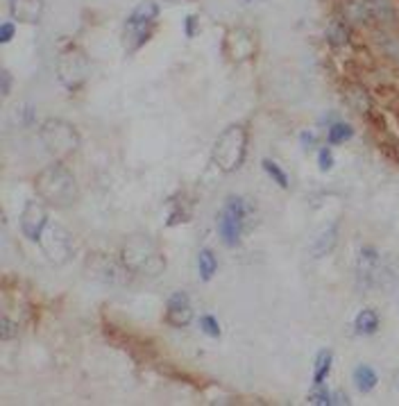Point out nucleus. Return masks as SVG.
Masks as SVG:
<instances>
[{"instance_id":"1","label":"nucleus","mask_w":399,"mask_h":406,"mask_svg":"<svg viewBox=\"0 0 399 406\" xmlns=\"http://www.w3.org/2000/svg\"><path fill=\"white\" fill-rule=\"evenodd\" d=\"M37 195L41 198L48 207L54 209H66L73 207L80 200V186L77 179L61 161H54L45 166L34 179Z\"/></svg>"},{"instance_id":"2","label":"nucleus","mask_w":399,"mask_h":406,"mask_svg":"<svg viewBox=\"0 0 399 406\" xmlns=\"http://www.w3.org/2000/svg\"><path fill=\"white\" fill-rule=\"evenodd\" d=\"M121 261L127 265L130 272L145 277H156L166 270V256L150 236H132L121 250Z\"/></svg>"},{"instance_id":"3","label":"nucleus","mask_w":399,"mask_h":406,"mask_svg":"<svg viewBox=\"0 0 399 406\" xmlns=\"http://www.w3.org/2000/svg\"><path fill=\"white\" fill-rule=\"evenodd\" d=\"M245 154H247V130L243 125H229L216 139L214 150H211V161L223 173H234V170L243 166Z\"/></svg>"},{"instance_id":"4","label":"nucleus","mask_w":399,"mask_h":406,"mask_svg":"<svg viewBox=\"0 0 399 406\" xmlns=\"http://www.w3.org/2000/svg\"><path fill=\"white\" fill-rule=\"evenodd\" d=\"M39 139L45 145L54 159H64L68 154H73L80 148V134L70 123L61 119H48L41 130H39Z\"/></svg>"},{"instance_id":"5","label":"nucleus","mask_w":399,"mask_h":406,"mask_svg":"<svg viewBox=\"0 0 399 406\" xmlns=\"http://www.w3.org/2000/svg\"><path fill=\"white\" fill-rule=\"evenodd\" d=\"M245 216H247V205L243 202V198L229 195L225 200L221 216H218V234H221V241L227 247H236L241 243Z\"/></svg>"},{"instance_id":"6","label":"nucleus","mask_w":399,"mask_h":406,"mask_svg":"<svg viewBox=\"0 0 399 406\" xmlns=\"http://www.w3.org/2000/svg\"><path fill=\"white\" fill-rule=\"evenodd\" d=\"M156 17H159V5L154 0H143L134 7L125 23V43H130V50H136L141 43L147 41Z\"/></svg>"},{"instance_id":"7","label":"nucleus","mask_w":399,"mask_h":406,"mask_svg":"<svg viewBox=\"0 0 399 406\" xmlns=\"http://www.w3.org/2000/svg\"><path fill=\"white\" fill-rule=\"evenodd\" d=\"M39 245H41L43 254L48 256V261L52 263H66L70 259V234L57 223H48L45 230L39 238Z\"/></svg>"},{"instance_id":"8","label":"nucleus","mask_w":399,"mask_h":406,"mask_svg":"<svg viewBox=\"0 0 399 406\" xmlns=\"http://www.w3.org/2000/svg\"><path fill=\"white\" fill-rule=\"evenodd\" d=\"M223 50L227 54V59L236 61V64L247 61V59H252L256 52V37L252 30H247V28H232L229 32L225 34Z\"/></svg>"},{"instance_id":"9","label":"nucleus","mask_w":399,"mask_h":406,"mask_svg":"<svg viewBox=\"0 0 399 406\" xmlns=\"http://www.w3.org/2000/svg\"><path fill=\"white\" fill-rule=\"evenodd\" d=\"M89 73V61L84 57L82 50L70 48L61 52L59 57V80L66 84L68 89H77L80 84L87 80Z\"/></svg>"},{"instance_id":"10","label":"nucleus","mask_w":399,"mask_h":406,"mask_svg":"<svg viewBox=\"0 0 399 406\" xmlns=\"http://www.w3.org/2000/svg\"><path fill=\"white\" fill-rule=\"evenodd\" d=\"M45 225H48V209H45V202L43 200H28L25 207H23V212H21L23 236L30 238V241H37L39 243Z\"/></svg>"},{"instance_id":"11","label":"nucleus","mask_w":399,"mask_h":406,"mask_svg":"<svg viewBox=\"0 0 399 406\" xmlns=\"http://www.w3.org/2000/svg\"><path fill=\"white\" fill-rule=\"evenodd\" d=\"M87 268H89V275H93L96 279H100V282L105 284H112V286H119V284H125L130 279V268L125 265L123 261H114V259H107V256L98 254L93 256V259L87 261Z\"/></svg>"},{"instance_id":"12","label":"nucleus","mask_w":399,"mask_h":406,"mask_svg":"<svg viewBox=\"0 0 399 406\" xmlns=\"http://www.w3.org/2000/svg\"><path fill=\"white\" fill-rule=\"evenodd\" d=\"M345 14L356 23H367V21H386L393 17V10L386 0H347Z\"/></svg>"},{"instance_id":"13","label":"nucleus","mask_w":399,"mask_h":406,"mask_svg":"<svg viewBox=\"0 0 399 406\" xmlns=\"http://www.w3.org/2000/svg\"><path fill=\"white\" fill-rule=\"evenodd\" d=\"M193 320V309H191V300L186 293H173L168 298L166 304V323L170 327H186Z\"/></svg>"},{"instance_id":"14","label":"nucleus","mask_w":399,"mask_h":406,"mask_svg":"<svg viewBox=\"0 0 399 406\" xmlns=\"http://www.w3.org/2000/svg\"><path fill=\"white\" fill-rule=\"evenodd\" d=\"M358 279L365 286H377L381 282V256L374 247H363L358 252Z\"/></svg>"},{"instance_id":"15","label":"nucleus","mask_w":399,"mask_h":406,"mask_svg":"<svg viewBox=\"0 0 399 406\" xmlns=\"http://www.w3.org/2000/svg\"><path fill=\"white\" fill-rule=\"evenodd\" d=\"M10 14L19 23L37 26L43 17V0H10Z\"/></svg>"},{"instance_id":"16","label":"nucleus","mask_w":399,"mask_h":406,"mask_svg":"<svg viewBox=\"0 0 399 406\" xmlns=\"http://www.w3.org/2000/svg\"><path fill=\"white\" fill-rule=\"evenodd\" d=\"M336 241H338V225H329L327 230L320 232V236L313 241V245H311V254L316 256V259H320V256H325V254H329L334 245H336Z\"/></svg>"},{"instance_id":"17","label":"nucleus","mask_w":399,"mask_h":406,"mask_svg":"<svg viewBox=\"0 0 399 406\" xmlns=\"http://www.w3.org/2000/svg\"><path fill=\"white\" fill-rule=\"evenodd\" d=\"M331 361H334V354L331 349H320L318 356H316V365H313V384H323L327 379V374L331 372Z\"/></svg>"},{"instance_id":"18","label":"nucleus","mask_w":399,"mask_h":406,"mask_svg":"<svg viewBox=\"0 0 399 406\" xmlns=\"http://www.w3.org/2000/svg\"><path fill=\"white\" fill-rule=\"evenodd\" d=\"M354 327H356V334H363V336L374 334V332L379 329V316H377V311H372V309H363L361 314L356 316Z\"/></svg>"},{"instance_id":"19","label":"nucleus","mask_w":399,"mask_h":406,"mask_svg":"<svg viewBox=\"0 0 399 406\" xmlns=\"http://www.w3.org/2000/svg\"><path fill=\"white\" fill-rule=\"evenodd\" d=\"M377 372H374L370 365H358L354 370V386L361 390V393H370V390L377 386Z\"/></svg>"},{"instance_id":"20","label":"nucleus","mask_w":399,"mask_h":406,"mask_svg":"<svg viewBox=\"0 0 399 406\" xmlns=\"http://www.w3.org/2000/svg\"><path fill=\"white\" fill-rule=\"evenodd\" d=\"M198 270H200V277H202V282H209V279H214L216 275V270H218V259H216V254L211 252V250H200V254H198Z\"/></svg>"},{"instance_id":"21","label":"nucleus","mask_w":399,"mask_h":406,"mask_svg":"<svg viewBox=\"0 0 399 406\" xmlns=\"http://www.w3.org/2000/svg\"><path fill=\"white\" fill-rule=\"evenodd\" d=\"M327 41H329L331 45H345L349 41V28H347V23L345 21H331L329 23V28H327Z\"/></svg>"},{"instance_id":"22","label":"nucleus","mask_w":399,"mask_h":406,"mask_svg":"<svg viewBox=\"0 0 399 406\" xmlns=\"http://www.w3.org/2000/svg\"><path fill=\"white\" fill-rule=\"evenodd\" d=\"M354 136V130L349 128V125L345 123H336L329 128V134H327V141H329L331 145L336 143H342V141H347V139Z\"/></svg>"},{"instance_id":"23","label":"nucleus","mask_w":399,"mask_h":406,"mask_svg":"<svg viewBox=\"0 0 399 406\" xmlns=\"http://www.w3.org/2000/svg\"><path fill=\"white\" fill-rule=\"evenodd\" d=\"M263 170L268 173L275 182L281 186V189H288V175L284 173V170L279 168V163L277 161H272V159H263Z\"/></svg>"},{"instance_id":"24","label":"nucleus","mask_w":399,"mask_h":406,"mask_svg":"<svg viewBox=\"0 0 399 406\" xmlns=\"http://www.w3.org/2000/svg\"><path fill=\"white\" fill-rule=\"evenodd\" d=\"M347 98H349V103H351V107L356 109V112H367L370 109V98H367V93L363 91V89H349L347 91Z\"/></svg>"},{"instance_id":"25","label":"nucleus","mask_w":399,"mask_h":406,"mask_svg":"<svg viewBox=\"0 0 399 406\" xmlns=\"http://www.w3.org/2000/svg\"><path fill=\"white\" fill-rule=\"evenodd\" d=\"M309 402L318 404V406H329L331 404V393H329V390H325L323 384H318V388L309 393Z\"/></svg>"},{"instance_id":"26","label":"nucleus","mask_w":399,"mask_h":406,"mask_svg":"<svg viewBox=\"0 0 399 406\" xmlns=\"http://www.w3.org/2000/svg\"><path fill=\"white\" fill-rule=\"evenodd\" d=\"M200 329L207 336H211V338H218V336H221V325H218V320L214 316L200 318Z\"/></svg>"},{"instance_id":"27","label":"nucleus","mask_w":399,"mask_h":406,"mask_svg":"<svg viewBox=\"0 0 399 406\" xmlns=\"http://www.w3.org/2000/svg\"><path fill=\"white\" fill-rule=\"evenodd\" d=\"M17 334H19V327L14 325L10 318H3V320H0V338H3V341H10V338H14Z\"/></svg>"},{"instance_id":"28","label":"nucleus","mask_w":399,"mask_h":406,"mask_svg":"<svg viewBox=\"0 0 399 406\" xmlns=\"http://www.w3.org/2000/svg\"><path fill=\"white\" fill-rule=\"evenodd\" d=\"M318 161H320V170H323V173L331 170L334 168V154H331V150L323 148V150H320V154H318Z\"/></svg>"},{"instance_id":"29","label":"nucleus","mask_w":399,"mask_h":406,"mask_svg":"<svg viewBox=\"0 0 399 406\" xmlns=\"http://www.w3.org/2000/svg\"><path fill=\"white\" fill-rule=\"evenodd\" d=\"M0 91H3L5 98L10 96V91H12V75H10V71L0 73Z\"/></svg>"},{"instance_id":"30","label":"nucleus","mask_w":399,"mask_h":406,"mask_svg":"<svg viewBox=\"0 0 399 406\" xmlns=\"http://www.w3.org/2000/svg\"><path fill=\"white\" fill-rule=\"evenodd\" d=\"M12 37H14V26L12 23H3V28H0V41L7 43L12 41Z\"/></svg>"},{"instance_id":"31","label":"nucleus","mask_w":399,"mask_h":406,"mask_svg":"<svg viewBox=\"0 0 399 406\" xmlns=\"http://www.w3.org/2000/svg\"><path fill=\"white\" fill-rule=\"evenodd\" d=\"M195 26H198V17H186V37L195 34Z\"/></svg>"},{"instance_id":"32","label":"nucleus","mask_w":399,"mask_h":406,"mask_svg":"<svg viewBox=\"0 0 399 406\" xmlns=\"http://www.w3.org/2000/svg\"><path fill=\"white\" fill-rule=\"evenodd\" d=\"M300 141H302L304 148H313V143H316V136L309 134V132H302V134H300Z\"/></svg>"}]
</instances>
